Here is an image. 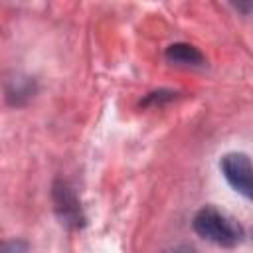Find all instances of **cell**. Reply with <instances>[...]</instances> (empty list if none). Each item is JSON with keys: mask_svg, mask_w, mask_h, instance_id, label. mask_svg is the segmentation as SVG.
I'll use <instances>...</instances> for the list:
<instances>
[{"mask_svg": "<svg viewBox=\"0 0 253 253\" xmlns=\"http://www.w3.org/2000/svg\"><path fill=\"white\" fill-rule=\"evenodd\" d=\"M192 225H194V231L202 239L211 241L219 247H237L245 237L243 225L235 217H231L229 213L213 206L202 208L194 215Z\"/></svg>", "mask_w": 253, "mask_h": 253, "instance_id": "6da1fadb", "label": "cell"}, {"mask_svg": "<svg viewBox=\"0 0 253 253\" xmlns=\"http://www.w3.org/2000/svg\"><path fill=\"white\" fill-rule=\"evenodd\" d=\"M51 200H53L55 215H57V219H59L65 227H69V229H79V227L85 225V213H83L81 202H79L75 190H73L67 182H63V180L53 182Z\"/></svg>", "mask_w": 253, "mask_h": 253, "instance_id": "7a4b0ae2", "label": "cell"}, {"mask_svg": "<svg viewBox=\"0 0 253 253\" xmlns=\"http://www.w3.org/2000/svg\"><path fill=\"white\" fill-rule=\"evenodd\" d=\"M221 174L227 180V184L241 194L243 198L251 200L253 196V168L251 160L245 152H229L219 162Z\"/></svg>", "mask_w": 253, "mask_h": 253, "instance_id": "3957f363", "label": "cell"}, {"mask_svg": "<svg viewBox=\"0 0 253 253\" xmlns=\"http://www.w3.org/2000/svg\"><path fill=\"white\" fill-rule=\"evenodd\" d=\"M166 59L170 63L176 65H186V67H194V65H204V55L198 47L190 45V43H172L166 49Z\"/></svg>", "mask_w": 253, "mask_h": 253, "instance_id": "277c9868", "label": "cell"}, {"mask_svg": "<svg viewBox=\"0 0 253 253\" xmlns=\"http://www.w3.org/2000/svg\"><path fill=\"white\" fill-rule=\"evenodd\" d=\"M6 93H8V99H14V105H18L20 97H30L34 93V87L28 79H16L12 81V87L6 89Z\"/></svg>", "mask_w": 253, "mask_h": 253, "instance_id": "5b68a950", "label": "cell"}, {"mask_svg": "<svg viewBox=\"0 0 253 253\" xmlns=\"http://www.w3.org/2000/svg\"><path fill=\"white\" fill-rule=\"evenodd\" d=\"M28 245L24 241H4L0 243V253H26Z\"/></svg>", "mask_w": 253, "mask_h": 253, "instance_id": "8992f818", "label": "cell"}]
</instances>
